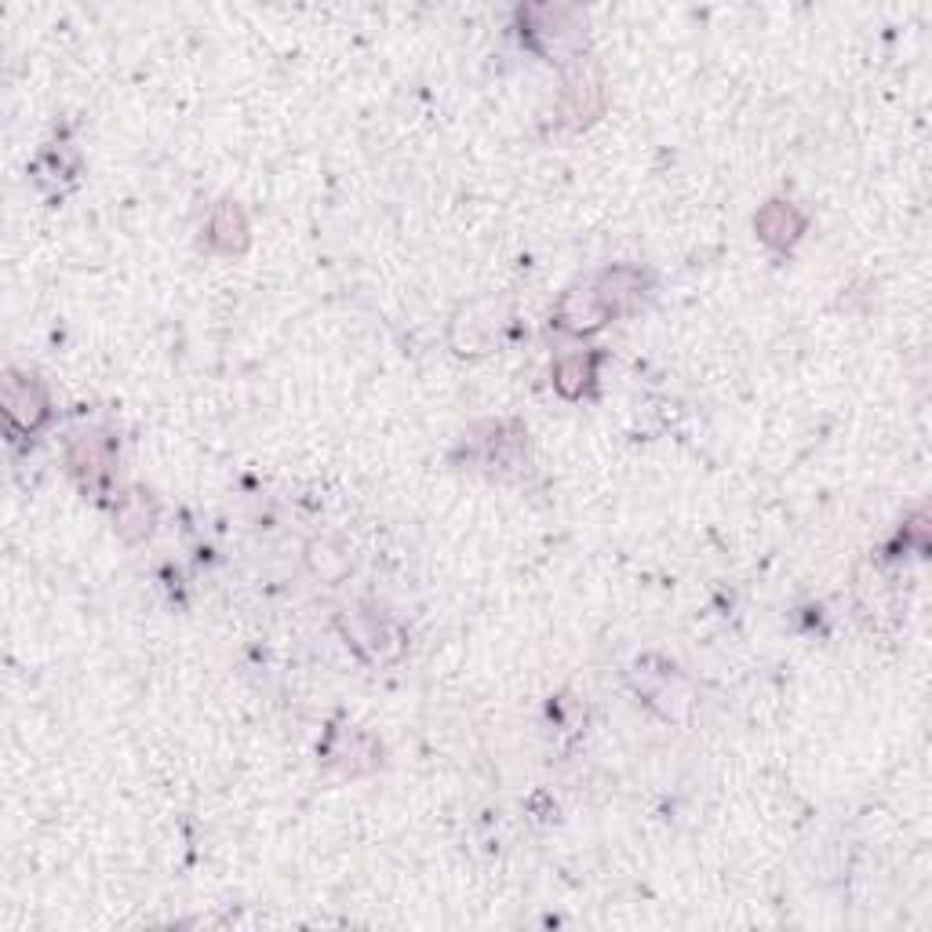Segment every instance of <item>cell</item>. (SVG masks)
<instances>
[{"instance_id":"cell-4","label":"cell","mask_w":932,"mask_h":932,"mask_svg":"<svg viewBox=\"0 0 932 932\" xmlns=\"http://www.w3.org/2000/svg\"><path fill=\"white\" fill-rule=\"evenodd\" d=\"M208 241H212V248H219L226 255H237L241 248H245L248 245V223H245V215H241V208H234L229 200L215 208L212 219H208Z\"/></svg>"},{"instance_id":"cell-8","label":"cell","mask_w":932,"mask_h":932,"mask_svg":"<svg viewBox=\"0 0 932 932\" xmlns=\"http://www.w3.org/2000/svg\"><path fill=\"white\" fill-rule=\"evenodd\" d=\"M590 380H593V361L583 357V354L565 357L558 369H553V383H558V390L565 398H579Z\"/></svg>"},{"instance_id":"cell-10","label":"cell","mask_w":932,"mask_h":932,"mask_svg":"<svg viewBox=\"0 0 932 932\" xmlns=\"http://www.w3.org/2000/svg\"><path fill=\"white\" fill-rule=\"evenodd\" d=\"M346 634H350V641H354L357 648H361V645H375V659H386V656H383V645H386V638H394V641H398V634H390V630L380 624V619H375V616H361L354 627L346 624Z\"/></svg>"},{"instance_id":"cell-6","label":"cell","mask_w":932,"mask_h":932,"mask_svg":"<svg viewBox=\"0 0 932 932\" xmlns=\"http://www.w3.org/2000/svg\"><path fill=\"white\" fill-rule=\"evenodd\" d=\"M154 529V503L146 499V492H128L120 496L117 503V532L135 543V539H146Z\"/></svg>"},{"instance_id":"cell-5","label":"cell","mask_w":932,"mask_h":932,"mask_svg":"<svg viewBox=\"0 0 932 932\" xmlns=\"http://www.w3.org/2000/svg\"><path fill=\"white\" fill-rule=\"evenodd\" d=\"M70 467H73V474L85 484H99L106 474H110V467H114L110 444H106L102 438H80L73 444V452H70Z\"/></svg>"},{"instance_id":"cell-7","label":"cell","mask_w":932,"mask_h":932,"mask_svg":"<svg viewBox=\"0 0 932 932\" xmlns=\"http://www.w3.org/2000/svg\"><path fill=\"white\" fill-rule=\"evenodd\" d=\"M609 317L601 310L598 303V295H593V288H587L583 295L579 292H569L565 295V303H561V324L565 328H572V332H590V328H598V324Z\"/></svg>"},{"instance_id":"cell-2","label":"cell","mask_w":932,"mask_h":932,"mask_svg":"<svg viewBox=\"0 0 932 932\" xmlns=\"http://www.w3.org/2000/svg\"><path fill=\"white\" fill-rule=\"evenodd\" d=\"M641 288H645V281L638 269H627V266H616L609 269L598 285H593V295H598V303L605 314H627V310H634L641 303Z\"/></svg>"},{"instance_id":"cell-1","label":"cell","mask_w":932,"mask_h":932,"mask_svg":"<svg viewBox=\"0 0 932 932\" xmlns=\"http://www.w3.org/2000/svg\"><path fill=\"white\" fill-rule=\"evenodd\" d=\"M4 415H8L11 426L26 430V434L37 430L48 419V394H45V386H40L33 375L8 372V380H4Z\"/></svg>"},{"instance_id":"cell-3","label":"cell","mask_w":932,"mask_h":932,"mask_svg":"<svg viewBox=\"0 0 932 932\" xmlns=\"http://www.w3.org/2000/svg\"><path fill=\"white\" fill-rule=\"evenodd\" d=\"M802 229H805V219L791 200H773V205H765L758 215V234L765 245H773V248H791L794 241L802 237Z\"/></svg>"},{"instance_id":"cell-9","label":"cell","mask_w":932,"mask_h":932,"mask_svg":"<svg viewBox=\"0 0 932 932\" xmlns=\"http://www.w3.org/2000/svg\"><path fill=\"white\" fill-rule=\"evenodd\" d=\"M601 110V85L593 77H576L569 85V117L572 120H590Z\"/></svg>"}]
</instances>
